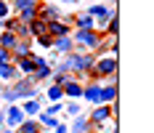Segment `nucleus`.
Masks as SVG:
<instances>
[{"label":"nucleus","instance_id":"obj_21","mask_svg":"<svg viewBox=\"0 0 154 133\" xmlns=\"http://www.w3.org/2000/svg\"><path fill=\"white\" fill-rule=\"evenodd\" d=\"M61 96H64L61 85H51V90H48V99L51 101H61Z\"/></svg>","mask_w":154,"mask_h":133},{"label":"nucleus","instance_id":"obj_19","mask_svg":"<svg viewBox=\"0 0 154 133\" xmlns=\"http://www.w3.org/2000/svg\"><path fill=\"white\" fill-rule=\"evenodd\" d=\"M77 27H80V30H93V16L77 14Z\"/></svg>","mask_w":154,"mask_h":133},{"label":"nucleus","instance_id":"obj_10","mask_svg":"<svg viewBox=\"0 0 154 133\" xmlns=\"http://www.w3.org/2000/svg\"><path fill=\"white\" fill-rule=\"evenodd\" d=\"M43 35H48V24L37 16V19L29 24V37H43Z\"/></svg>","mask_w":154,"mask_h":133},{"label":"nucleus","instance_id":"obj_24","mask_svg":"<svg viewBox=\"0 0 154 133\" xmlns=\"http://www.w3.org/2000/svg\"><path fill=\"white\" fill-rule=\"evenodd\" d=\"M24 115H35V112H40V104L35 101V99H29V101L24 104V109H21Z\"/></svg>","mask_w":154,"mask_h":133},{"label":"nucleus","instance_id":"obj_9","mask_svg":"<svg viewBox=\"0 0 154 133\" xmlns=\"http://www.w3.org/2000/svg\"><path fill=\"white\" fill-rule=\"evenodd\" d=\"M11 56H16V61H21V59H29L32 51H29V45L24 43V40H16L14 51H11Z\"/></svg>","mask_w":154,"mask_h":133},{"label":"nucleus","instance_id":"obj_29","mask_svg":"<svg viewBox=\"0 0 154 133\" xmlns=\"http://www.w3.org/2000/svg\"><path fill=\"white\" fill-rule=\"evenodd\" d=\"M40 122H43V125H59L53 115H40Z\"/></svg>","mask_w":154,"mask_h":133},{"label":"nucleus","instance_id":"obj_26","mask_svg":"<svg viewBox=\"0 0 154 133\" xmlns=\"http://www.w3.org/2000/svg\"><path fill=\"white\" fill-rule=\"evenodd\" d=\"M16 11H24V8H35L37 5V0H14Z\"/></svg>","mask_w":154,"mask_h":133},{"label":"nucleus","instance_id":"obj_33","mask_svg":"<svg viewBox=\"0 0 154 133\" xmlns=\"http://www.w3.org/2000/svg\"><path fill=\"white\" fill-rule=\"evenodd\" d=\"M64 3H77V0H64Z\"/></svg>","mask_w":154,"mask_h":133},{"label":"nucleus","instance_id":"obj_34","mask_svg":"<svg viewBox=\"0 0 154 133\" xmlns=\"http://www.w3.org/2000/svg\"><path fill=\"white\" fill-rule=\"evenodd\" d=\"M0 96H3V90H0Z\"/></svg>","mask_w":154,"mask_h":133},{"label":"nucleus","instance_id":"obj_11","mask_svg":"<svg viewBox=\"0 0 154 133\" xmlns=\"http://www.w3.org/2000/svg\"><path fill=\"white\" fill-rule=\"evenodd\" d=\"M61 90L66 93V96H72V99H80V96H82V85H80L77 80H69V83H64Z\"/></svg>","mask_w":154,"mask_h":133},{"label":"nucleus","instance_id":"obj_13","mask_svg":"<svg viewBox=\"0 0 154 133\" xmlns=\"http://www.w3.org/2000/svg\"><path fill=\"white\" fill-rule=\"evenodd\" d=\"M16 40H19V37H16L14 32H3V35H0V48H5V51H14V45H16Z\"/></svg>","mask_w":154,"mask_h":133},{"label":"nucleus","instance_id":"obj_14","mask_svg":"<svg viewBox=\"0 0 154 133\" xmlns=\"http://www.w3.org/2000/svg\"><path fill=\"white\" fill-rule=\"evenodd\" d=\"M16 133H40V122H35V120H24L21 125H19V131Z\"/></svg>","mask_w":154,"mask_h":133},{"label":"nucleus","instance_id":"obj_8","mask_svg":"<svg viewBox=\"0 0 154 133\" xmlns=\"http://www.w3.org/2000/svg\"><path fill=\"white\" fill-rule=\"evenodd\" d=\"M5 120H8V125H11V128H19V125L24 122V112H21L19 106H11V109L5 112Z\"/></svg>","mask_w":154,"mask_h":133},{"label":"nucleus","instance_id":"obj_7","mask_svg":"<svg viewBox=\"0 0 154 133\" xmlns=\"http://www.w3.org/2000/svg\"><path fill=\"white\" fill-rule=\"evenodd\" d=\"M112 117V106H106V104H98L96 109H93L91 115V122H104V120Z\"/></svg>","mask_w":154,"mask_h":133},{"label":"nucleus","instance_id":"obj_31","mask_svg":"<svg viewBox=\"0 0 154 133\" xmlns=\"http://www.w3.org/2000/svg\"><path fill=\"white\" fill-rule=\"evenodd\" d=\"M8 11H11V5L5 0H0V16H8Z\"/></svg>","mask_w":154,"mask_h":133},{"label":"nucleus","instance_id":"obj_20","mask_svg":"<svg viewBox=\"0 0 154 133\" xmlns=\"http://www.w3.org/2000/svg\"><path fill=\"white\" fill-rule=\"evenodd\" d=\"M48 74H51V69H48L45 64H43V59H40L37 67H35V72H32V77H35V80H43V77H48Z\"/></svg>","mask_w":154,"mask_h":133},{"label":"nucleus","instance_id":"obj_18","mask_svg":"<svg viewBox=\"0 0 154 133\" xmlns=\"http://www.w3.org/2000/svg\"><path fill=\"white\" fill-rule=\"evenodd\" d=\"M114 99H117V88H114V85H106V88H101V104L114 101Z\"/></svg>","mask_w":154,"mask_h":133},{"label":"nucleus","instance_id":"obj_12","mask_svg":"<svg viewBox=\"0 0 154 133\" xmlns=\"http://www.w3.org/2000/svg\"><path fill=\"white\" fill-rule=\"evenodd\" d=\"M82 96L93 104H101V85H88V88H82Z\"/></svg>","mask_w":154,"mask_h":133},{"label":"nucleus","instance_id":"obj_35","mask_svg":"<svg viewBox=\"0 0 154 133\" xmlns=\"http://www.w3.org/2000/svg\"><path fill=\"white\" fill-rule=\"evenodd\" d=\"M8 133H11V131H8Z\"/></svg>","mask_w":154,"mask_h":133},{"label":"nucleus","instance_id":"obj_30","mask_svg":"<svg viewBox=\"0 0 154 133\" xmlns=\"http://www.w3.org/2000/svg\"><path fill=\"white\" fill-rule=\"evenodd\" d=\"M61 109H64V106H61V101H59V104H53V106H51V109H48L45 115H59V112H61Z\"/></svg>","mask_w":154,"mask_h":133},{"label":"nucleus","instance_id":"obj_27","mask_svg":"<svg viewBox=\"0 0 154 133\" xmlns=\"http://www.w3.org/2000/svg\"><path fill=\"white\" fill-rule=\"evenodd\" d=\"M11 51H5V48H0V64H11Z\"/></svg>","mask_w":154,"mask_h":133},{"label":"nucleus","instance_id":"obj_17","mask_svg":"<svg viewBox=\"0 0 154 133\" xmlns=\"http://www.w3.org/2000/svg\"><path fill=\"white\" fill-rule=\"evenodd\" d=\"M69 45H72V40H69V37H56V40H53L56 53H66V51H69Z\"/></svg>","mask_w":154,"mask_h":133},{"label":"nucleus","instance_id":"obj_1","mask_svg":"<svg viewBox=\"0 0 154 133\" xmlns=\"http://www.w3.org/2000/svg\"><path fill=\"white\" fill-rule=\"evenodd\" d=\"M93 67V56L91 53H75V56H69L66 64H64V69H91Z\"/></svg>","mask_w":154,"mask_h":133},{"label":"nucleus","instance_id":"obj_23","mask_svg":"<svg viewBox=\"0 0 154 133\" xmlns=\"http://www.w3.org/2000/svg\"><path fill=\"white\" fill-rule=\"evenodd\" d=\"M14 74H16L14 64H0V77H5V80H11Z\"/></svg>","mask_w":154,"mask_h":133},{"label":"nucleus","instance_id":"obj_32","mask_svg":"<svg viewBox=\"0 0 154 133\" xmlns=\"http://www.w3.org/2000/svg\"><path fill=\"white\" fill-rule=\"evenodd\" d=\"M56 133H69V128L66 125H56Z\"/></svg>","mask_w":154,"mask_h":133},{"label":"nucleus","instance_id":"obj_6","mask_svg":"<svg viewBox=\"0 0 154 133\" xmlns=\"http://www.w3.org/2000/svg\"><path fill=\"white\" fill-rule=\"evenodd\" d=\"M88 16H93V19H98V24L104 27V21H106L109 16H112V11H109L106 5H91V8H88Z\"/></svg>","mask_w":154,"mask_h":133},{"label":"nucleus","instance_id":"obj_22","mask_svg":"<svg viewBox=\"0 0 154 133\" xmlns=\"http://www.w3.org/2000/svg\"><path fill=\"white\" fill-rule=\"evenodd\" d=\"M109 35H117V32H120V21H117V14H114V11H112V16H109Z\"/></svg>","mask_w":154,"mask_h":133},{"label":"nucleus","instance_id":"obj_16","mask_svg":"<svg viewBox=\"0 0 154 133\" xmlns=\"http://www.w3.org/2000/svg\"><path fill=\"white\" fill-rule=\"evenodd\" d=\"M21 14V24H32L35 19H37V5L35 8H24V11H19Z\"/></svg>","mask_w":154,"mask_h":133},{"label":"nucleus","instance_id":"obj_25","mask_svg":"<svg viewBox=\"0 0 154 133\" xmlns=\"http://www.w3.org/2000/svg\"><path fill=\"white\" fill-rule=\"evenodd\" d=\"M88 125H91L88 120H80V117H77L75 125H72V133H85V131H88Z\"/></svg>","mask_w":154,"mask_h":133},{"label":"nucleus","instance_id":"obj_28","mask_svg":"<svg viewBox=\"0 0 154 133\" xmlns=\"http://www.w3.org/2000/svg\"><path fill=\"white\" fill-rule=\"evenodd\" d=\"M37 43L43 45V48H51V45H53V37H51V35H43V37H37Z\"/></svg>","mask_w":154,"mask_h":133},{"label":"nucleus","instance_id":"obj_4","mask_svg":"<svg viewBox=\"0 0 154 133\" xmlns=\"http://www.w3.org/2000/svg\"><path fill=\"white\" fill-rule=\"evenodd\" d=\"M69 32L72 30H69L64 21H51V24H48V35H51L53 40H56V37H69Z\"/></svg>","mask_w":154,"mask_h":133},{"label":"nucleus","instance_id":"obj_3","mask_svg":"<svg viewBox=\"0 0 154 133\" xmlns=\"http://www.w3.org/2000/svg\"><path fill=\"white\" fill-rule=\"evenodd\" d=\"M75 40L82 45H88V48H96V45H101V37H98V32L96 30H77L75 32Z\"/></svg>","mask_w":154,"mask_h":133},{"label":"nucleus","instance_id":"obj_5","mask_svg":"<svg viewBox=\"0 0 154 133\" xmlns=\"http://www.w3.org/2000/svg\"><path fill=\"white\" fill-rule=\"evenodd\" d=\"M11 90H14L16 99H19V96H24V99H32V96H35V90H32V80H21V83H16Z\"/></svg>","mask_w":154,"mask_h":133},{"label":"nucleus","instance_id":"obj_2","mask_svg":"<svg viewBox=\"0 0 154 133\" xmlns=\"http://www.w3.org/2000/svg\"><path fill=\"white\" fill-rule=\"evenodd\" d=\"M91 72L93 74H114L117 72V59L112 56V59H98V61H93V67H91Z\"/></svg>","mask_w":154,"mask_h":133},{"label":"nucleus","instance_id":"obj_15","mask_svg":"<svg viewBox=\"0 0 154 133\" xmlns=\"http://www.w3.org/2000/svg\"><path fill=\"white\" fill-rule=\"evenodd\" d=\"M37 61H40V59L32 53L29 59H21V61H19V67H21V72H29L32 74V72H35V67H37Z\"/></svg>","mask_w":154,"mask_h":133}]
</instances>
